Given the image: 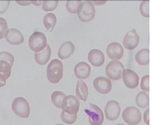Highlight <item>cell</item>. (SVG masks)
Here are the masks:
<instances>
[{"mask_svg": "<svg viewBox=\"0 0 152 125\" xmlns=\"http://www.w3.org/2000/svg\"><path fill=\"white\" fill-rule=\"evenodd\" d=\"M63 67L61 61L58 59L52 60L47 68V76L50 83L56 84L63 76Z\"/></svg>", "mask_w": 152, "mask_h": 125, "instance_id": "obj_1", "label": "cell"}, {"mask_svg": "<svg viewBox=\"0 0 152 125\" xmlns=\"http://www.w3.org/2000/svg\"><path fill=\"white\" fill-rule=\"evenodd\" d=\"M12 109L18 116L27 118L29 115L30 110L29 104L25 98L19 97L14 99L12 104Z\"/></svg>", "mask_w": 152, "mask_h": 125, "instance_id": "obj_2", "label": "cell"}, {"mask_svg": "<svg viewBox=\"0 0 152 125\" xmlns=\"http://www.w3.org/2000/svg\"><path fill=\"white\" fill-rule=\"evenodd\" d=\"M77 13L80 21L87 22L93 19L95 15V10L91 2L86 1L81 3Z\"/></svg>", "mask_w": 152, "mask_h": 125, "instance_id": "obj_3", "label": "cell"}, {"mask_svg": "<svg viewBox=\"0 0 152 125\" xmlns=\"http://www.w3.org/2000/svg\"><path fill=\"white\" fill-rule=\"evenodd\" d=\"M28 45L31 49L35 52H39L43 50L47 45L45 35L40 32H35L30 37Z\"/></svg>", "mask_w": 152, "mask_h": 125, "instance_id": "obj_4", "label": "cell"}, {"mask_svg": "<svg viewBox=\"0 0 152 125\" xmlns=\"http://www.w3.org/2000/svg\"><path fill=\"white\" fill-rule=\"evenodd\" d=\"M88 118V121L91 125H101L103 122L104 115L101 109L97 105L90 104V108L84 110Z\"/></svg>", "mask_w": 152, "mask_h": 125, "instance_id": "obj_5", "label": "cell"}, {"mask_svg": "<svg viewBox=\"0 0 152 125\" xmlns=\"http://www.w3.org/2000/svg\"><path fill=\"white\" fill-rule=\"evenodd\" d=\"M124 120L130 125L138 124L141 120V114L140 110L134 107H129L125 109L122 113Z\"/></svg>", "mask_w": 152, "mask_h": 125, "instance_id": "obj_6", "label": "cell"}, {"mask_svg": "<svg viewBox=\"0 0 152 125\" xmlns=\"http://www.w3.org/2000/svg\"><path fill=\"white\" fill-rule=\"evenodd\" d=\"M79 107V101L75 96H66L62 104V111L70 115H77Z\"/></svg>", "mask_w": 152, "mask_h": 125, "instance_id": "obj_7", "label": "cell"}, {"mask_svg": "<svg viewBox=\"0 0 152 125\" xmlns=\"http://www.w3.org/2000/svg\"><path fill=\"white\" fill-rule=\"evenodd\" d=\"M124 67L120 61H110L105 69L106 75L110 79L118 80L121 78V74Z\"/></svg>", "mask_w": 152, "mask_h": 125, "instance_id": "obj_8", "label": "cell"}, {"mask_svg": "<svg viewBox=\"0 0 152 125\" xmlns=\"http://www.w3.org/2000/svg\"><path fill=\"white\" fill-rule=\"evenodd\" d=\"M121 107L119 103L115 100H110L107 103L104 108L106 118L110 121H114L119 117Z\"/></svg>", "mask_w": 152, "mask_h": 125, "instance_id": "obj_9", "label": "cell"}, {"mask_svg": "<svg viewBox=\"0 0 152 125\" xmlns=\"http://www.w3.org/2000/svg\"><path fill=\"white\" fill-rule=\"evenodd\" d=\"M93 85L96 91L100 93L106 94L109 93L112 89L110 81L105 77H98L93 81Z\"/></svg>", "mask_w": 152, "mask_h": 125, "instance_id": "obj_10", "label": "cell"}, {"mask_svg": "<svg viewBox=\"0 0 152 125\" xmlns=\"http://www.w3.org/2000/svg\"><path fill=\"white\" fill-rule=\"evenodd\" d=\"M122 77L125 85L130 89H134L138 86L139 77L138 75L132 70L124 69L122 72Z\"/></svg>", "mask_w": 152, "mask_h": 125, "instance_id": "obj_11", "label": "cell"}, {"mask_svg": "<svg viewBox=\"0 0 152 125\" xmlns=\"http://www.w3.org/2000/svg\"><path fill=\"white\" fill-rule=\"evenodd\" d=\"M106 53L107 56L110 59L117 61L122 58L124 54V49L120 43L113 42L107 46Z\"/></svg>", "mask_w": 152, "mask_h": 125, "instance_id": "obj_12", "label": "cell"}, {"mask_svg": "<svg viewBox=\"0 0 152 125\" xmlns=\"http://www.w3.org/2000/svg\"><path fill=\"white\" fill-rule=\"evenodd\" d=\"M139 37L135 29L128 32L125 36L123 45L126 49L132 50L135 48L138 45Z\"/></svg>", "mask_w": 152, "mask_h": 125, "instance_id": "obj_13", "label": "cell"}, {"mask_svg": "<svg viewBox=\"0 0 152 125\" xmlns=\"http://www.w3.org/2000/svg\"><path fill=\"white\" fill-rule=\"evenodd\" d=\"M4 36L7 41L13 45L20 44L23 42L24 40L21 33L14 28L8 29L5 33Z\"/></svg>", "mask_w": 152, "mask_h": 125, "instance_id": "obj_14", "label": "cell"}, {"mask_svg": "<svg viewBox=\"0 0 152 125\" xmlns=\"http://www.w3.org/2000/svg\"><path fill=\"white\" fill-rule=\"evenodd\" d=\"M91 68L86 62L81 61L77 63L75 67L74 72L76 77L80 79H85L90 75Z\"/></svg>", "mask_w": 152, "mask_h": 125, "instance_id": "obj_15", "label": "cell"}, {"mask_svg": "<svg viewBox=\"0 0 152 125\" xmlns=\"http://www.w3.org/2000/svg\"><path fill=\"white\" fill-rule=\"evenodd\" d=\"M88 59L89 62L95 67H99L103 64L104 61V56L100 50L93 49L88 54Z\"/></svg>", "mask_w": 152, "mask_h": 125, "instance_id": "obj_16", "label": "cell"}, {"mask_svg": "<svg viewBox=\"0 0 152 125\" xmlns=\"http://www.w3.org/2000/svg\"><path fill=\"white\" fill-rule=\"evenodd\" d=\"M75 46L73 43L70 41L64 42L60 47L58 52V56L61 59L67 58L73 53Z\"/></svg>", "mask_w": 152, "mask_h": 125, "instance_id": "obj_17", "label": "cell"}, {"mask_svg": "<svg viewBox=\"0 0 152 125\" xmlns=\"http://www.w3.org/2000/svg\"><path fill=\"white\" fill-rule=\"evenodd\" d=\"M51 54L50 47L47 44L45 47L42 50L39 52H35L34 58L36 62L41 65L47 63L49 60Z\"/></svg>", "mask_w": 152, "mask_h": 125, "instance_id": "obj_18", "label": "cell"}, {"mask_svg": "<svg viewBox=\"0 0 152 125\" xmlns=\"http://www.w3.org/2000/svg\"><path fill=\"white\" fill-rule=\"evenodd\" d=\"M13 65L9 62L0 60V80L6 81L10 76Z\"/></svg>", "mask_w": 152, "mask_h": 125, "instance_id": "obj_19", "label": "cell"}, {"mask_svg": "<svg viewBox=\"0 0 152 125\" xmlns=\"http://www.w3.org/2000/svg\"><path fill=\"white\" fill-rule=\"evenodd\" d=\"M76 96L80 99L86 102L88 97V91L87 86L83 81L78 80L75 90Z\"/></svg>", "mask_w": 152, "mask_h": 125, "instance_id": "obj_20", "label": "cell"}, {"mask_svg": "<svg viewBox=\"0 0 152 125\" xmlns=\"http://www.w3.org/2000/svg\"><path fill=\"white\" fill-rule=\"evenodd\" d=\"M136 61L140 65L145 66L149 62V50L148 49H142L137 52L135 55Z\"/></svg>", "mask_w": 152, "mask_h": 125, "instance_id": "obj_21", "label": "cell"}, {"mask_svg": "<svg viewBox=\"0 0 152 125\" xmlns=\"http://www.w3.org/2000/svg\"><path fill=\"white\" fill-rule=\"evenodd\" d=\"M135 102L140 107L145 108L149 105V99L148 95L146 92H141L136 96Z\"/></svg>", "mask_w": 152, "mask_h": 125, "instance_id": "obj_22", "label": "cell"}, {"mask_svg": "<svg viewBox=\"0 0 152 125\" xmlns=\"http://www.w3.org/2000/svg\"><path fill=\"white\" fill-rule=\"evenodd\" d=\"M43 23L45 28L51 32L56 24V17L55 14L52 13H48L44 17Z\"/></svg>", "mask_w": 152, "mask_h": 125, "instance_id": "obj_23", "label": "cell"}, {"mask_svg": "<svg viewBox=\"0 0 152 125\" xmlns=\"http://www.w3.org/2000/svg\"><path fill=\"white\" fill-rule=\"evenodd\" d=\"M66 96L61 92L55 91L53 92L51 97L52 102L55 106L61 109L62 103Z\"/></svg>", "mask_w": 152, "mask_h": 125, "instance_id": "obj_24", "label": "cell"}, {"mask_svg": "<svg viewBox=\"0 0 152 125\" xmlns=\"http://www.w3.org/2000/svg\"><path fill=\"white\" fill-rule=\"evenodd\" d=\"M82 3L81 0H67L66 5V9L70 13H77L78 9Z\"/></svg>", "mask_w": 152, "mask_h": 125, "instance_id": "obj_25", "label": "cell"}, {"mask_svg": "<svg viewBox=\"0 0 152 125\" xmlns=\"http://www.w3.org/2000/svg\"><path fill=\"white\" fill-rule=\"evenodd\" d=\"M58 2V0H44L42 8L47 12L53 10L57 7Z\"/></svg>", "mask_w": 152, "mask_h": 125, "instance_id": "obj_26", "label": "cell"}, {"mask_svg": "<svg viewBox=\"0 0 152 125\" xmlns=\"http://www.w3.org/2000/svg\"><path fill=\"white\" fill-rule=\"evenodd\" d=\"M61 117L63 122L68 124H71L75 122L77 116V115H70L62 111Z\"/></svg>", "mask_w": 152, "mask_h": 125, "instance_id": "obj_27", "label": "cell"}, {"mask_svg": "<svg viewBox=\"0 0 152 125\" xmlns=\"http://www.w3.org/2000/svg\"><path fill=\"white\" fill-rule=\"evenodd\" d=\"M140 11L141 15L146 18L149 17V1L143 0L140 6Z\"/></svg>", "mask_w": 152, "mask_h": 125, "instance_id": "obj_28", "label": "cell"}, {"mask_svg": "<svg viewBox=\"0 0 152 125\" xmlns=\"http://www.w3.org/2000/svg\"><path fill=\"white\" fill-rule=\"evenodd\" d=\"M140 87L141 89L145 91H149V75L143 76L141 79Z\"/></svg>", "mask_w": 152, "mask_h": 125, "instance_id": "obj_29", "label": "cell"}, {"mask_svg": "<svg viewBox=\"0 0 152 125\" xmlns=\"http://www.w3.org/2000/svg\"><path fill=\"white\" fill-rule=\"evenodd\" d=\"M0 60L7 61L13 65L14 61V58L10 53L3 51L0 52Z\"/></svg>", "mask_w": 152, "mask_h": 125, "instance_id": "obj_30", "label": "cell"}, {"mask_svg": "<svg viewBox=\"0 0 152 125\" xmlns=\"http://www.w3.org/2000/svg\"><path fill=\"white\" fill-rule=\"evenodd\" d=\"M8 29L7 24L6 20L0 17V39L4 37L5 33Z\"/></svg>", "mask_w": 152, "mask_h": 125, "instance_id": "obj_31", "label": "cell"}, {"mask_svg": "<svg viewBox=\"0 0 152 125\" xmlns=\"http://www.w3.org/2000/svg\"><path fill=\"white\" fill-rule=\"evenodd\" d=\"M10 1H0V13H4L8 8Z\"/></svg>", "mask_w": 152, "mask_h": 125, "instance_id": "obj_32", "label": "cell"}, {"mask_svg": "<svg viewBox=\"0 0 152 125\" xmlns=\"http://www.w3.org/2000/svg\"><path fill=\"white\" fill-rule=\"evenodd\" d=\"M143 119L147 125H149V109L148 108L145 112L143 115Z\"/></svg>", "mask_w": 152, "mask_h": 125, "instance_id": "obj_33", "label": "cell"}, {"mask_svg": "<svg viewBox=\"0 0 152 125\" xmlns=\"http://www.w3.org/2000/svg\"><path fill=\"white\" fill-rule=\"evenodd\" d=\"M16 2L19 4L22 5H26L30 4L31 3V1H16Z\"/></svg>", "mask_w": 152, "mask_h": 125, "instance_id": "obj_34", "label": "cell"}, {"mask_svg": "<svg viewBox=\"0 0 152 125\" xmlns=\"http://www.w3.org/2000/svg\"><path fill=\"white\" fill-rule=\"evenodd\" d=\"M107 0H92L90 1L92 4L95 5H102L104 4Z\"/></svg>", "mask_w": 152, "mask_h": 125, "instance_id": "obj_35", "label": "cell"}, {"mask_svg": "<svg viewBox=\"0 0 152 125\" xmlns=\"http://www.w3.org/2000/svg\"><path fill=\"white\" fill-rule=\"evenodd\" d=\"M44 0H31V2L36 6H39L43 4Z\"/></svg>", "mask_w": 152, "mask_h": 125, "instance_id": "obj_36", "label": "cell"}, {"mask_svg": "<svg viewBox=\"0 0 152 125\" xmlns=\"http://www.w3.org/2000/svg\"><path fill=\"white\" fill-rule=\"evenodd\" d=\"M6 81H3L0 80V87L4 86L6 84Z\"/></svg>", "mask_w": 152, "mask_h": 125, "instance_id": "obj_37", "label": "cell"}, {"mask_svg": "<svg viewBox=\"0 0 152 125\" xmlns=\"http://www.w3.org/2000/svg\"><path fill=\"white\" fill-rule=\"evenodd\" d=\"M115 125H125L124 124H117Z\"/></svg>", "mask_w": 152, "mask_h": 125, "instance_id": "obj_38", "label": "cell"}, {"mask_svg": "<svg viewBox=\"0 0 152 125\" xmlns=\"http://www.w3.org/2000/svg\"><path fill=\"white\" fill-rule=\"evenodd\" d=\"M55 125H65L63 124H55Z\"/></svg>", "mask_w": 152, "mask_h": 125, "instance_id": "obj_39", "label": "cell"}, {"mask_svg": "<svg viewBox=\"0 0 152 125\" xmlns=\"http://www.w3.org/2000/svg\"></svg>", "mask_w": 152, "mask_h": 125, "instance_id": "obj_40", "label": "cell"}]
</instances>
